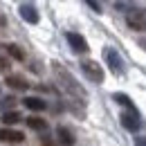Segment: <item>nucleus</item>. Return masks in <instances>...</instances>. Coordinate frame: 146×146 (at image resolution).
<instances>
[{"instance_id":"1","label":"nucleus","mask_w":146,"mask_h":146,"mask_svg":"<svg viewBox=\"0 0 146 146\" xmlns=\"http://www.w3.org/2000/svg\"><path fill=\"white\" fill-rule=\"evenodd\" d=\"M52 72H54L56 83L61 86V90L65 92V94H70V97H74V99H79L81 104L86 101V90L79 86V81H76V79H74L72 74L61 65V63H52Z\"/></svg>"},{"instance_id":"2","label":"nucleus","mask_w":146,"mask_h":146,"mask_svg":"<svg viewBox=\"0 0 146 146\" xmlns=\"http://www.w3.org/2000/svg\"><path fill=\"white\" fill-rule=\"evenodd\" d=\"M126 25L135 32H146V9H133L126 14Z\"/></svg>"},{"instance_id":"3","label":"nucleus","mask_w":146,"mask_h":146,"mask_svg":"<svg viewBox=\"0 0 146 146\" xmlns=\"http://www.w3.org/2000/svg\"><path fill=\"white\" fill-rule=\"evenodd\" d=\"M121 126L126 128V130H130V133H137L139 128H142V119H139V112L135 108H128L126 112H121Z\"/></svg>"},{"instance_id":"4","label":"nucleus","mask_w":146,"mask_h":146,"mask_svg":"<svg viewBox=\"0 0 146 146\" xmlns=\"http://www.w3.org/2000/svg\"><path fill=\"white\" fill-rule=\"evenodd\" d=\"M81 70H83V74H86L90 81H94V83H101V81H104V70H101V65H99L97 61H83V63H81Z\"/></svg>"},{"instance_id":"5","label":"nucleus","mask_w":146,"mask_h":146,"mask_svg":"<svg viewBox=\"0 0 146 146\" xmlns=\"http://www.w3.org/2000/svg\"><path fill=\"white\" fill-rule=\"evenodd\" d=\"M104 56H106V63L110 65V70L115 74H124V61H121V56L117 54L112 47H106L104 50Z\"/></svg>"},{"instance_id":"6","label":"nucleus","mask_w":146,"mask_h":146,"mask_svg":"<svg viewBox=\"0 0 146 146\" xmlns=\"http://www.w3.org/2000/svg\"><path fill=\"white\" fill-rule=\"evenodd\" d=\"M65 38H68L70 47H72L74 52H79V54H83V52H88V50H90V47H88V40L81 36V34H76V32H68Z\"/></svg>"},{"instance_id":"7","label":"nucleus","mask_w":146,"mask_h":146,"mask_svg":"<svg viewBox=\"0 0 146 146\" xmlns=\"http://www.w3.org/2000/svg\"><path fill=\"white\" fill-rule=\"evenodd\" d=\"M56 137H58V144L61 146H74V135H72V130L70 128H65V126H58L56 128Z\"/></svg>"},{"instance_id":"8","label":"nucleus","mask_w":146,"mask_h":146,"mask_svg":"<svg viewBox=\"0 0 146 146\" xmlns=\"http://www.w3.org/2000/svg\"><path fill=\"white\" fill-rule=\"evenodd\" d=\"M9 88H14V90H27L29 88V83H27V79L25 76H20V74H7V81H5Z\"/></svg>"},{"instance_id":"9","label":"nucleus","mask_w":146,"mask_h":146,"mask_svg":"<svg viewBox=\"0 0 146 146\" xmlns=\"http://www.w3.org/2000/svg\"><path fill=\"white\" fill-rule=\"evenodd\" d=\"M25 139V135L18 133V130H11V128H0V142H14V144H18Z\"/></svg>"},{"instance_id":"10","label":"nucleus","mask_w":146,"mask_h":146,"mask_svg":"<svg viewBox=\"0 0 146 146\" xmlns=\"http://www.w3.org/2000/svg\"><path fill=\"white\" fill-rule=\"evenodd\" d=\"M20 18L25 20V23H29V25H36L38 23V11L32 5H23V7H20Z\"/></svg>"},{"instance_id":"11","label":"nucleus","mask_w":146,"mask_h":146,"mask_svg":"<svg viewBox=\"0 0 146 146\" xmlns=\"http://www.w3.org/2000/svg\"><path fill=\"white\" fill-rule=\"evenodd\" d=\"M23 104H25V108L34 110V112H40V110L47 108V104H45L43 99H38V97H25V99H23Z\"/></svg>"},{"instance_id":"12","label":"nucleus","mask_w":146,"mask_h":146,"mask_svg":"<svg viewBox=\"0 0 146 146\" xmlns=\"http://www.w3.org/2000/svg\"><path fill=\"white\" fill-rule=\"evenodd\" d=\"M25 121H27V126L32 128V130H38V133H45L47 130V121L40 119V117H27Z\"/></svg>"},{"instance_id":"13","label":"nucleus","mask_w":146,"mask_h":146,"mask_svg":"<svg viewBox=\"0 0 146 146\" xmlns=\"http://www.w3.org/2000/svg\"><path fill=\"white\" fill-rule=\"evenodd\" d=\"M0 119H2V124H5V126H14V124H18V121L23 119V117H20L18 112H16V110H9V112L5 110Z\"/></svg>"},{"instance_id":"14","label":"nucleus","mask_w":146,"mask_h":146,"mask_svg":"<svg viewBox=\"0 0 146 146\" xmlns=\"http://www.w3.org/2000/svg\"><path fill=\"white\" fill-rule=\"evenodd\" d=\"M112 99H115L117 104H121L124 108H135V106H133V101L128 99V94H124V92H115V94H112Z\"/></svg>"},{"instance_id":"15","label":"nucleus","mask_w":146,"mask_h":146,"mask_svg":"<svg viewBox=\"0 0 146 146\" xmlns=\"http://www.w3.org/2000/svg\"><path fill=\"white\" fill-rule=\"evenodd\" d=\"M5 47H7V54L14 56L16 61H23V58H25V54H23V50H20L18 45H14V43H11V45H5Z\"/></svg>"},{"instance_id":"16","label":"nucleus","mask_w":146,"mask_h":146,"mask_svg":"<svg viewBox=\"0 0 146 146\" xmlns=\"http://www.w3.org/2000/svg\"><path fill=\"white\" fill-rule=\"evenodd\" d=\"M14 106H16V99H14V97H7V99H2V101H0V112L11 110Z\"/></svg>"},{"instance_id":"17","label":"nucleus","mask_w":146,"mask_h":146,"mask_svg":"<svg viewBox=\"0 0 146 146\" xmlns=\"http://www.w3.org/2000/svg\"><path fill=\"white\" fill-rule=\"evenodd\" d=\"M7 68H9L7 58H5V56H0V72H7Z\"/></svg>"},{"instance_id":"18","label":"nucleus","mask_w":146,"mask_h":146,"mask_svg":"<svg viewBox=\"0 0 146 146\" xmlns=\"http://www.w3.org/2000/svg\"><path fill=\"white\" fill-rule=\"evenodd\" d=\"M40 144L43 146H54V142H52L50 137H40Z\"/></svg>"},{"instance_id":"19","label":"nucleus","mask_w":146,"mask_h":146,"mask_svg":"<svg viewBox=\"0 0 146 146\" xmlns=\"http://www.w3.org/2000/svg\"><path fill=\"white\" fill-rule=\"evenodd\" d=\"M135 146H146V137H135Z\"/></svg>"},{"instance_id":"20","label":"nucleus","mask_w":146,"mask_h":146,"mask_svg":"<svg viewBox=\"0 0 146 146\" xmlns=\"http://www.w3.org/2000/svg\"><path fill=\"white\" fill-rule=\"evenodd\" d=\"M86 2H88V5H90L92 9H94V11H99V5H97V2H94V0H86Z\"/></svg>"}]
</instances>
